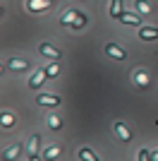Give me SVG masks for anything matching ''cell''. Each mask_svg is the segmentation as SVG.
<instances>
[{
	"label": "cell",
	"instance_id": "cell-21",
	"mask_svg": "<svg viewBox=\"0 0 158 161\" xmlns=\"http://www.w3.org/2000/svg\"><path fill=\"white\" fill-rule=\"evenodd\" d=\"M139 161H153V154L149 149H141V152H139Z\"/></svg>",
	"mask_w": 158,
	"mask_h": 161
},
{
	"label": "cell",
	"instance_id": "cell-19",
	"mask_svg": "<svg viewBox=\"0 0 158 161\" xmlns=\"http://www.w3.org/2000/svg\"><path fill=\"white\" fill-rule=\"evenodd\" d=\"M0 125H3V128H12V125H14V118L10 113H0Z\"/></svg>",
	"mask_w": 158,
	"mask_h": 161
},
{
	"label": "cell",
	"instance_id": "cell-8",
	"mask_svg": "<svg viewBox=\"0 0 158 161\" xmlns=\"http://www.w3.org/2000/svg\"><path fill=\"white\" fill-rule=\"evenodd\" d=\"M139 39H144V41H156V39H158V27H141V29H139Z\"/></svg>",
	"mask_w": 158,
	"mask_h": 161
},
{
	"label": "cell",
	"instance_id": "cell-5",
	"mask_svg": "<svg viewBox=\"0 0 158 161\" xmlns=\"http://www.w3.org/2000/svg\"><path fill=\"white\" fill-rule=\"evenodd\" d=\"M132 80H134V84L141 87V89H146V87H149V82H151L144 70H132Z\"/></svg>",
	"mask_w": 158,
	"mask_h": 161
},
{
	"label": "cell",
	"instance_id": "cell-1",
	"mask_svg": "<svg viewBox=\"0 0 158 161\" xmlns=\"http://www.w3.org/2000/svg\"><path fill=\"white\" fill-rule=\"evenodd\" d=\"M62 24L65 27H72V29H82L86 24V14H82L79 10H67L65 14H62Z\"/></svg>",
	"mask_w": 158,
	"mask_h": 161
},
{
	"label": "cell",
	"instance_id": "cell-6",
	"mask_svg": "<svg viewBox=\"0 0 158 161\" xmlns=\"http://www.w3.org/2000/svg\"><path fill=\"white\" fill-rule=\"evenodd\" d=\"M46 80H48V72H46V70H36V72H34V77L29 80V87H31V89H39Z\"/></svg>",
	"mask_w": 158,
	"mask_h": 161
},
{
	"label": "cell",
	"instance_id": "cell-9",
	"mask_svg": "<svg viewBox=\"0 0 158 161\" xmlns=\"http://www.w3.org/2000/svg\"><path fill=\"white\" fill-rule=\"evenodd\" d=\"M120 22H122V24H129V27H139V24H141V17H139V14H132V12H122L120 14Z\"/></svg>",
	"mask_w": 158,
	"mask_h": 161
},
{
	"label": "cell",
	"instance_id": "cell-10",
	"mask_svg": "<svg viewBox=\"0 0 158 161\" xmlns=\"http://www.w3.org/2000/svg\"><path fill=\"white\" fill-rule=\"evenodd\" d=\"M113 130H115V135H118L122 142H129V140H132V135H129V130H127L125 123H115V125H113Z\"/></svg>",
	"mask_w": 158,
	"mask_h": 161
},
{
	"label": "cell",
	"instance_id": "cell-22",
	"mask_svg": "<svg viewBox=\"0 0 158 161\" xmlns=\"http://www.w3.org/2000/svg\"><path fill=\"white\" fill-rule=\"evenodd\" d=\"M29 161H41V156L39 154H29Z\"/></svg>",
	"mask_w": 158,
	"mask_h": 161
},
{
	"label": "cell",
	"instance_id": "cell-4",
	"mask_svg": "<svg viewBox=\"0 0 158 161\" xmlns=\"http://www.w3.org/2000/svg\"><path fill=\"white\" fill-rule=\"evenodd\" d=\"M36 103H39V106H60V96H55V94H39L36 96Z\"/></svg>",
	"mask_w": 158,
	"mask_h": 161
},
{
	"label": "cell",
	"instance_id": "cell-25",
	"mask_svg": "<svg viewBox=\"0 0 158 161\" xmlns=\"http://www.w3.org/2000/svg\"><path fill=\"white\" fill-rule=\"evenodd\" d=\"M0 14H3V7H0Z\"/></svg>",
	"mask_w": 158,
	"mask_h": 161
},
{
	"label": "cell",
	"instance_id": "cell-20",
	"mask_svg": "<svg viewBox=\"0 0 158 161\" xmlns=\"http://www.w3.org/2000/svg\"><path fill=\"white\" fill-rule=\"evenodd\" d=\"M79 159H84V161H98V156L93 154L91 149H82V152H79Z\"/></svg>",
	"mask_w": 158,
	"mask_h": 161
},
{
	"label": "cell",
	"instance_id": "cell-23",
	"mask_svg": "<svg viewBox=\"0 0 158 161\" xmlns=\"http://www.w3.org/2000/svg\"><path fill=\"white\" fill-rule=\"evenodd\" d=\"M153 161H158V149H156V152H153Z\"/></svg>",
	"mask_w": 158,
	"mask_h": 161
},
{
	"label": "cell",
	"instance_id": "cell-11",
	"mask_svg": "<svg viewBox=\"0 0 158 161\" xmlns=\"http://www.w3.org/2000/svg\"><path fill=\"white\" fill-rule=\"evenodd\" d=\"M19 152H22V144H12L7 152H3V159L5 161H14L17 156H19Z\"/></svg>",
	"mask_w": 158,
	"mask_h": 161
},
{
	"label": "cell",
	"instance_id": "cell-16",
	"mask_svg": "<svg viewBox=\"0 0 158 161\" xmlns=\"http://www.w3.org/2000/svg\"><path fill=\"white\" fill-rule=\"evenodd\" d=\"M58 154H60V147H58V144H53V147L46 149V154H43V156H46L48 161H55V159H58Z\"/></svg>",
	"mask_w": 158,
	"mask_h": 161
},
{
	"label": "cell",
	"instance_id": "cell-3",
	"mask_svg": "<svg viewBox=\"0 0 158 161\" xmlns=\"http://www.w3.org/2000/svg\"><path fill=\"white\" fill-rule=\"evenodd\" d=\"M39 51H41V55H46V58H50V60H60V58H62L60 51L55 46H50V43H41Z\"/></svg>",
	"mask_w": 158,
	"mask_h": 161
},
{
	"label": "cell",
	"instance_id": "cell-24",
	"mask_svg": "<svg viewBox=\"0 0 158 161\" xmlns=\"http://www.w3.org/2000/svg\"><path fill=\"white\" fill-rule=\"evenodd\" d=\"M0 75H3V65H0Z\"/></svg>",
	"mask_w": 158,
	"mask_h": 161
},
{
	"label": "cell",
	"instance_id": "cell-17",
	"mask_svg": "<svg viewBox=\"0 0 158 161\" xmlns=\"http://www.w3.org/2000/svg\"><path fill=\"white\" fill-rule=\"evenodd\" d=\"M48 128L50 130H60L62 128V118H60V115H50V118H48Z\"/></svg>",
	"mask_w": 158,
	"mask_h": 161
},
{
	"label": "cell",
	"instance_id": "cell-13",
	"mask_svg": "<svg viewBox=\"0 0 158 161\" xmlns=\"http://www.w3.org/2000/svg\"><path fill=\"white\" fill-rule=\"evenodd\" d=\"M134 10L139 14H149L151 12V5H149V0H134Z\"/></svg>",
	"mask_w": 158,
	"mask_h": 161
},
{
	"label": "cell",
	"instance_id": "cell-12",
	"mask_svg": "<svg viewBox=\"0 0 158 161\" xmlns=\"http://www.w3.org/2000/svg\"><path fill=\"white\" fill-rule=\"evenodd\" d=\"M7 67H10V70H26L29 63H26L24 58H12V60L7 63Z\"/></svg>",
	"mask_w": 158,
	"mask_h": 161
},
{
	"label": "cell",
	"instance_id": "cell-14",
	"mask_svg": "<svg viewBox=\"0 0 158 161\" xmlns=\"http://www.w3.org/2000/svg\"><path fill=\"white\" fill-rule=\"evenodd\" d=\"M120 14H122V0H113L110 3V17L120 19Z\"/></svg>",
	"mask_w": 158,
	"mask_h": 161
},
{
	"label": "cell",
	"instance_id": "cell-2",
	"mask_svg": "<svg viewBox=\"0 0 158 161\" xmlns=\"http://www.w3.org/2000/svg\"><path fill=\"white\" fill-rule=\"evenodd\" d=\"M105 55H110V58H115V60H125L127 58L125 48H120L118 43H105Z\"/></svg>",
	"mask_w": 158,
	"mask_h": 161
},
{
	"label": "cell",
	"instance_id": "cell-18",
	"mask_svg": "<svg viewBox=\"0 0 158 161\" xmlns=\"http://www.w3.org/2000/svg\"><path fill=\"white\" fill-rule=\"evenodd\" d=\"M46 72H48V80H50V77H55V75L60 72V60H53L50 65L46 67Z\"/></svg>",
	"mask_w": 158,
	"mask_h": 161
},
{
	"label": "cell",
	"instance_id": "cell-15",
	"mask_svg": "<svg viewBox=\"0 0 158 161\" xmlns=\"http://www.w3.org/2000/svg\"><path fill=\"white\" fill-rule=\"evenodd\" d=\"M39 140H41V135H31V140H29V154H39Z\"/></svg>",
	"mask_w": 158,
	"mask_h": 161
},
{
	"label": "cell",
	"instance_id": "cell-7",
	"mask_svg": "<svg viewBox=\"0 0 158 161\" xmlns=\"http://www.w3.org/2000/svg\"><path fill=\"white\" fill-rule=\"evenodd\" d=\"M26 7H29V12H41L50 7V0H26Z\"/></svg>",
	"mask_w": 158,
	"mask_h": 161
}]
</instances>
